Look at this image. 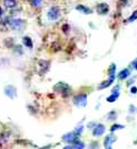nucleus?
<instances>
[{
    "label": "nucleus",
    "instance_id": "obj_1",
    "mask_svg": "<svg viewBox=\"0 0 137 149\" xmlns=\"http://www.w3.org/2000/svg\"><path fill=\"white\" fill-rule=\"evenodd\" d=\"M74 104L77 107H85L87 105V95L86 93H79L74 97Z\"/></svg>",
    "mask_w": 137,
    "mask_h": 149
},
{
    "label": "nucleus",
    "instance_id": "obj_2",
    "mask_svg": "<svg viewBox=\"0 0 137 149\" xmlns=\"http://www.w3.org/2000/svg\"><path fill=\"white\" fill-rule=\"evenodd\" d=\"M55 90H58L59 93H62L64 96H68L69 93H70V87H69L67 84H65V82H59V84H57L56 86L54 87Z\"/></svg>",
    "mask_w": 137,
    "mask_h": 149
},
{
    "label": "nucleus",
    "instance_id": "obj_3",
    "mask_svg": "<svg viewBox=\"0 0 137 149\" xmlns=\"http://www.w3.org/2000/svg\"><path fill=\"white\" fill-rule=\"evenodd\" d=\"M62 139H64V141H66V143H76L77 140H79V139H78V135L76 134L75 131H70L68 134H66Z\"/></svg>",
    "mask_w": 137,
    "mask_h": 149
},
{
    "label": "nucleus",
    "instance_id": "obj_4",
    "mask_svg": "<svg viewBox=\"0 0 137 149\" xmlns=\"http://www.w3.org/2000/svg\"><path fill=\"white\" fill-rule=\"evenodd\" d=\"M116 140H117V137L115 136V135H113V134L105 137V140H104V147H105V149H112V145Z\"/></svg>",
    "mask_w": 137,
    "mask_h": 149
},
{
    "label": "nucleus",
    "instance_id": "obj_5",
    "mask_svg": "<svg viewBox=\"0 0 137 149\" xmlns=\"http://www.w3.org/2000/svg\"><path fill=\"white\" fill-rule=\"evenodd\" d=\"M59 15H60V10H59L58 7H52V8H50L48 13H47L48 19H50V20H56V19H58L59 18Z\"/></svg>",
    "mask_w": 137,
    "mask_h": 149
},
{
    "label": "nucleus",
    "instance_id": "obj_6",
    "mask_svg": "<svg viewBox=\"0 0 137 149\" xmlns=\"http://www.w3.org/2000/svg\"><path fill=\"white\" fill-rule=\"evenodd\" d=\"M5 95L8 96L10 99H13L17 97V89L11 85H8L5 87Z\"/></svg>",
    "mask_w": 137,
    "mask_h": 149
},
{
    "label": "nucleus",
    "instance_id": "obj_7",
    "mask_svg": "<svg viewBox=\"0 0 137 149\" xmlns=\"http://www.w3.org/2000/svg\"><path fill=\"white\" fill-rule=\"evenodd\" d=\"M9 25L13 30H20L21 28H24V21L21 19H13L9 21Z\"/></svg>",
    "mask_w": 137,
    "mask_h": 149
},
{
    "label": "nucleus",
    "instance_id": "obj_8",
    "mask_svg": "<svg viewBox=\"0 0 137 149\" xmlns=\"http://www.w3.org/2000/svg\"><path fill=\"white\" fill-rule=\"evenodd\" d=\"M105 126L103 124H97L96 126H95V128L93 129V135L95 137H99L101 136L104 132H105Z\"/></svg>",
    "mask_w": 137,
    "mask_h": 149
},
{
    "label": "nucleus",
    "instance_id": "obj_9",
    "mask_svg": "<svg viewBox=\"0 0 137 149\" xmlns=\"http://www.w3.org/2000/svg\"><path fill=\"white\" fill-rule=\"evenodd\" d=\"M96 11L99 13V15H106L109 11V6L107 3H105V2L98 3L97 7H96Z\"/></svg>",
    "mask_w": 137,
    "mask_h": 149
},
{
    "label": "nucleus",
    "instance_id": "obj_10",
    "mask_svg": "<svg viewBox=\"0 0 137 149\" xmlns=\"http://www.w3.org/2000/svg\"><path fill=\"white\" fill-rule=\"evenodd\" d=\"M50 67V62L47 60H39V68H40V74H43L48 71Z\"/></svg>",
    "mask_w": 137,
    "mask_h": 149
},
{
    "label": "nucleus",
    "instance_id": "obj_11",
    "mask_svg": "<svg viewBox=\"0 0 137 149\" xmlns=\"http://www.w3.org/2000/svg\"><path fill=\"white\" fill-rule=\"evenodd\" d=\"M114 79H115V76H110V77H109L107 80L103 81V82L100 84L99 86H98V89H99V90H101V89H105V88L109 87L113 82H114Z\"/></svg>",
    "mask_w": 137,
    "mask_h": 149
},
{
    "label": "nucleus",
    "instance_id": "obj_12",
    "mask_svg": "<svg viewBox=\"0 0 137 149\" xmlns=\"http://www.w3.org/2000/svg\"><path fill=\"white\" fill-rule=\"evenodd\" d=\"M129 74H131V71H129V69H123L118 74V79L119 80H124L126 78H128L129 77Z\"/></svg>",
    "mask_w": 137,
    "mask_h": 149
},
{
    "label": "nucleus",
    "instance_id": "obj_13",
    "mask_svg": "<svg viewBox=\"0 0 137 149\" xmlns=\"http://www.w3.org/2000/svg\"><path fill=\"white\" fill-rule=\"evenodd\" d=\"M76 10H78V11H80V13H86V15H89V13H93L88 7L82 6V5H78V6H76Z\"/></svg>",
    "mask_w": 137,
    "mask_h": 149
},
{
    "label": "nucleus",
    "instance_id": "obj_14",
    "mask_svg": "<svg viewBox=\"0 0 137 149\" xmlns=\"http://www.w3.org/2000/svg\"><path fill=\"white\" fill-rule=\"evenodd\" d=\"M22 44L25 45L26 47H28V48H32V40L28 36H25V37L22 38Z\"/></svg>",
    "mask_w": 137,
    "mask_h": 149
},
{
    "label": "nucleus",
    "instance_id": "obj_15",
    "mask_svg": "<svg viewBox=\"0 0 137 149\" xmlns=\"http://www.w3.org/2000/svg\"><path fill=\"white\" fill-rule=\"evenodd\" d=\"M3 3L7 8H13L17 3V0H3Z\"/></svg>",
    "mask_w": 137,
    "mask_h": 149
},
{
    "label": "nucleus",
    "instance_id": "obj_16",
    "mask_svg": "<svg viewBox=\"0 0 137 149\" xmlns=\"http://www.w3.org/2000/svg\"><path fill=\"white\" fill-rule=\"evenodd\" d=\"M118 97H119V93H112L109 97H107V101H108V102H114V101H116V100L118 99Z\"/></svg>",
    "mask_w": 137,
    "mask_h": 149
},
{
    "label": "nucleus",
    "instance_id": "obj_17",
    "mask_svg": "<svg viewBox=\"0 0 137 149\" xmlns=\"http://www.w3.org/2000/svg\"><path fill=\"white\" fill-rule=\"evenodd\" d=\"M115 71H116V65H115V63H112L109 69H108V74H109V77H110V76H115Z\"/></svg>",
    "mask_w": 137,
    "mask_h": 149
},
{
    "label": "nucleus",
    "instance_id": "obj_18",
    "mask_svg": "<svg viewBox=\"0 0 137 149\" xmlns=\"http://www.w3.org/2000/svg\"><path fill=\"white\" fill-rule=\"evenodd\" d=\"M73 145H74L75 149H84V148H85V145L81 143V141H79V140H77V141H76V143H74Z\"/></svg>",
    "mask_w": 137,
    "mask_h": 149
},
{
    "label": "nucleus",
    "instance_id": "obj_19",
    "mask_svg": "<svg viewBox=\"0 0 137 149\" xmlns=\"http://www.w3.org/2000/svg\"><path fill=\"white\" fill-rule=\"evenodd\" d=\"M116 118H117V113H116V111H110L108 115H107V119H108V120H115Z\"/></svg>",
    "mask_w": 137,
    "mask_h": 149
},
{
    "label": "nucleus",
    "instance_id": "obj_20",
    "mask_svg": "<svg viewBox=\"0 0 137 149\" xmlns=\"http://www.w3.org/2000/svg\"><path fill=\"white\" fill-rule=\"evenodd\" d=\"M137 19V11H134V13L131 15V17L126 20V22H133Z\"/></svg>",
    "mask_w": 137,
    "mask_h": 149
},
{
    "label": "nucleus",
    "instance_id": "obj_21",
    "mask_svg": "<svg viewBox=\"0 0 137 149\" xmlns=\"http://www.w3.org/2000/svg\"><path fill=\"white\" fill-rule=\"evenodd\" d=\"M124 128V126L123 125H113L112 126V128H110V131L112 132H114V131H116V130H119V129H123Z\"/></svg>",
    "mask_w": 137,
    "mask_h": 149
},
{
    "label": "nucleus",
    "instance_id": "obj_22",
    "mask_svg": "<svg viewBox=\"0 0 137 149\" xmlns=\"http://www.w3.org/2000/svg\"><path fill=\"white\" fill-rule=\"evenodd\" d=\"M41 2H43V0H30V3L35 7H39L41 5Z\"/></svg>",
    "mask_w": 137,
    "mask_h": 149
},
{
    "label": "nucleus",
    "instance_id": "obj_23",
    "mask_svg": "<svg viewBox=\"0 0 137 149\" xmlns=\"http://www.w3.org/2000/svg\"><path fill=\"white\" fill-rule=\"evenodd\" d=\"M69 30H70V27H69V25H67V24H66V25L62 26V31H64V33H65V35H67V33L69 32Z\"/></svg>",
    "mask_w": 137,
    "mask_h": 149
},
{
    "label": "nucleus",
    "instance_id": "obj_24",
    "mask_svg": "<svg viewBox=\"0 0 137 149\" xmlns=\"http://www.w3.org/2000/svg\"><path fill=\"white\" fill-rule=\"evenodd\" d=\"M82 128H84V127H82V126L80 125V126H78V127H77V128L75 129V132L77 134V135H78V136H79L81 132H82Z\"/></svg>",
    "mask_w": 137,
    "mask_h": 149
},
{
    "label": "nucleus",
    "instance_id": "obj_25",
    "mask_svg": "<svg viewBox=\"0 0 137 149\" xmlns=\"http://www.w3.org/2000/svg\"><path fill=\"white\" fill-rule=\"evenodd\" d=\"M90 149H98V143L93 141V143H90Z\"/></svg>",
    "mask_w": 137,
    "mask_h": 149
},
{
    "label": "nucleus",
    "instance_id": "obj_26",
    "mask_svg": "<svg viewBox=\"0 0 137 149\" xmlns=\"http://www.w3.org/2000/svg\"><path fill=\"white\" fill-rule=\"evenodd\" d=\"M129 111H131V113H134V112H137V108L135 107V106L131 105V106H129Z\"/></svg>",
    "mask_w": 137,
    "mask_h": 149
},
{
    "label": "nucleus",
    "instance_id": "obj_27",
    "mask_svg": "<svg viewBox=\"0 0 137 149\" xmlns=\"http://www.w3.org/2000/svg\"><path fill=\"white\" fill-rule=\"evenodd\" d=\"M127 1H128V0H119V7H124L125 5H126V3H127Z\"/></svg>",
    "mask_w": 137,
    "mask_h": 149
},
{
    "label": "nucleus",
    "instance_id": "obj_28",
    "mask_svg": "<svg viewBox=\"0 0 137 149\" xmlns=\"http://www.w3.org/2000/svg\"><path fill=\"white\" fill-rule=\"evenodd\" d=\"M119 93V86L114 87V89L112 90V93Z\"/></svg>",
    "mask_w": 137,
    "mask_h": 149
},
{
    "label": "nucleus",
    "instance_id": "obj_29",
    "mask_svg": "<svg viewBox=\"0 0 137 149\" xmlns=\"http://www.w3.org/2000/svg\"><path fill=\"white\" fill-rule=\"evenodd\" d=\"M96 125H97V124H95V123H89V124H88V128H90V129H94Z\"/></svg>",
    "mask_w": 137,
    "mask_h": 149
},
{
    "label": "nucleus",
    "instance_id": "obj_30",
    "mask_svg": "<svg viewBox=\"0 0 137 149\" xmlns=\"http://www.w3.org/2000/svg\"><path fill=\"white\" fill-rule=\"evenodd\" d=\"M131 93H137V88H136V87H131Z\"/></svg>",
    "mask_w": 137,
    "mask_h": 149
},
{
    "label": "nucleus",
    "instance_id": "obj_31",
    "mask_svg": "<svg viewBox=\"0 0 137 149\" xmlns=\"http://www.w3.org/2000/svg\"><path fill=\"white\" fill-rule=\"evenodd\" d=\"M64 149H75V147H74V145L73 146H66Z\"/></svg>",
    "mask_w": 137,
    "mask_h": 149
},
{
    "label": "nucleus",
    "instance_id": "obj_32",
    "mask_svg": "<svg viewBox=\"0 0 137 149\" xmlns=\"http://www.w3.org/2000/svg\"><path fill=\"white\" fill-rule=\"evenodd\" d=\"M133 67H134V68L137 70V60H135V61L133 62Z\"/></svg>",
    "mask_w": 137,
    "mask_h": 149
},
{
    "label": "nucleus",
    "instance_id": "obj_33",
    "mask_svg": "<svg viewBox=\"0 0 137 149\" xmlns=\"http://www.w3.org/2000/svg\"><path fill=\"white\" fill-rule=\"evenodd\" d=\"M2 13H3V11H2V9L0 8V18H1V16H2Z\"/></svg>",
    "mask_w": 137,
    "mask_h": 149
},
{
    "label": "nucleus",
    "instance_id": "obj_34",
    "mask_svg": "<svg viewBox=\"0 0 137 149\" xmlns=\"http://www.w3.org/2000/svg\"><path fill=\"white\" fill-rule=\"evenodd\" d=\"M41 149H50V146H47V147H45V148H41Z\"/></svg>",
    "mask_w": 137,
    "mask_h": 149
}]
</instances>
